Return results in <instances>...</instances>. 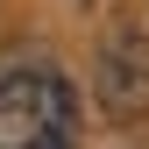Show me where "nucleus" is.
Here are the masks:
<instances>
[{
  "instance_id": "f257e3e1",
  "label": "nucleus",
  "mask_w": 149,
  "mask_h": 149,
  "mask_svg": "<svg viewBox=\"0 0 149 149\" xmlns=\"http://www.w3.org/2000/svg\"><path fill=\"white\" fill-rule=\"evenodd\" d=\"M0 149H78V100L57 71L0 78Z\"/></svg>"
},
{
  "instance_id": "f03ea898",
  "label": "nucleus",
  "mask_w": 149,
  "mask_h": 149,
  "mask_svg": "<svg viewBox=\"0 0 149 149\" xmlns=\"http://www.w3.org/2000/svg\"><path fill=\"white\" fill-rule=\"evenodd\" d=\"M92 92L114 121H149V36L135 22L107 29L100 64H92Z\"/></svg>"
}]
</instances>
